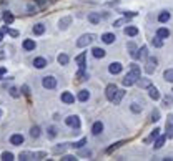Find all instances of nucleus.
<instances>
[{"label":"nucleus","mask_w":173,"mask_h":161,"mask_svg":"<svg viewBox=\"0 0 173 161\" xmlns=\"http://www.w3.org/2000/svg\"><path fill=\"white\" fill-rule=\"evenodd\" d=\"M140 78H142L140 67H138L137 63H132V65H130V71L127 73V76L122 80V83H123V86H132L133 83H137Z\"/></svg>","instance_id":"f257e3e1"},{"label":"nucleus","mask_w":173,"mask_h":161,"mask_svg":"<svg viewBox=\"0 0 173 161\" xmlns=\"http://www.w3.org/2000/svg\"><path fill=\"white\" fill-rule=\"evenodd\" d=\"M93 40H95L93 33H85V35H82L78 40H77V47H78V48H85V47H88Z\"/></svg>","instance_id":"f03ea898"},{"label":"nucleus","mask_w":173,"mask_h":161,"mask_svg":"<svg viewBox=\"0 0 173 161\" xmlns=\"http://www.w3.org/2000/svg\"><path fill=\"white\" fill-rule=\"evenodd\" d=\"M157 65H158V60H157V58H155V57H148V58H147L145 71L148 73V75H152V73L157 70Z\"/></svg>","instance_id":"7ed1b4c3"},{"label":"nucleus","mask_w":173,"mask_h":161,"mask_svg":"<svg viewBox=\"0 0 173 161\" xmlns=\"http://www.w3.org/2000/svg\"><path fill=\"white\" fill-rule=\"evenodd\" d=\"M42 85H43V88H47V90H54L57 86V78L55 76H43Z\"/></svg>","instance_id":"20e7f679"},{"label":"nucleus","mask_w":173,"mask_h":161,"mask_svg":"<svg viewBox=\"0 0 173 161\" xmlns=\"http://www.w3.org/2000/svg\"><path fill=\"white\" fill-rule=\"evenodd\" d=\"M65 125L67 126H70V128H75V130H78L80 128V118L78 116H67L65 118Z\"/></svg>","instance_id":"39448f33"},{"label":"nucleus","mask_w":173,"mask_h":161,"mask_svg":"<svg viewBox=\"0 0 173 161\" xmlns=\"http://www.w3.org/2000/svg\"><path fill=\"white\" fill-rule=\"evenodd\" d=\"M117 91H118V86L115 85V83H110V85H107V88H105V96H107V98L112 101Z\"/></svg>","instance_id":"423d86ee"},{"label":"nucleus","mask_w":173,"mask_h":161,"mask_svg":"<svg viewBox=\"0 0 173 161\" xmlns=\"http://www.w3.org/2000/svg\"><path fill=\"white\" fill-rule=\"evenodd\" d=\"M122 70H123V65L118 62H113L108 65V71L112 73V75H118V73H122Z\"/></svg>","instance_id":"0eeeda50"},{"label":"nucleus","mask_w":173,"mask_h":161,"mask_svg":"<svg viewBox=\"0 0 173 161\" xmlns=\"http://www.w3.org/2000/svg\"><path fill=\"white\" fill-rule=\"evenodd\" d=\"M47 65H49V62H47L43 57H38V58H35V60H33V67L38 68V70H40V68H45Z\"/></svg>","instance_id":"6e6552de"},{"label":"nucleus","mask_w":173,"mask_h":161,"mask_svg":"<svg viewBox=\"0 0 173 161\" xmlns=\"http://www.w3.org/2000/svg\"><path fill=\"white\" fill-rule=\"evenodd\" d=\"M62 101H63V103H67V105H72L75 101V96L70 93V91H63V93H62Z\"/></svg>","instance_id":"1a4fd4ad"},{"label":"nucleus","mask_w":173,"mask_h":161,"mask_svg":"<svg viewBox=\"0 0 173 161\" xmlns=\"http://www.w3.org/2000/svg\"><path fill=\"white\" fill-rule=\"evenodd\" d=\"M70 23H72V17H63V18H60V22H58V28L60 30H67Z\"/></svg>","instance_id":"9d476101"},{"label":"nucleus","mask_w":173,"mask_h":161,"mask_svg":"<svg viewBox=\"0 0 173 161\" xmlns=\"http://www.w3.org/2000/svg\"><path fill=\"white\" fill-rule=\"evenodd\" d=\"M148 55V48L147 47H142L137 50V55H135V60H143V58H147Z\"/></svg>","instance_id":"9b49d317"},{"label":"nucleus","mask_w":173,"mask_h":161,"mask_svg":"<svg viewBox=\"0 0 173 161\" xmlns=\"http://www.w3.org/2000/svg\"><path fill=\"white\" fill-rule=\"evenodd\" d=\"M10 143H12L13 146H20V145L23 143V136H22V135H12V136H10Z\"/></svg>","instance_id":"f8f14e48"},{"label":"nucleus","mask_w":173,"mask_h":161,"mask_svg":"<svg viewBox=\"0 0 173 161\" xmlns=\"http://www.w3.org/2000/svg\"><path fill=\"white\" fill-rule=\"evenodd\" d=\"M148 96L157 101V100H160V91H158L155 86H150V88H148Z\"/></svg>","instance_id":"ddd939ff"},{"label":"nucleus","mask_w":173,"mask_h":161,"mask_svg":"<svg viewBox=\"0 0 173 161\" xmlns=\"http://www.w3.org/2000/svg\"><path fill=\"white\" fill-rule=\"evenodd\" d=\"M102 131H103V123L102 121H95L93 126H92V133L93 135H100Z\"/></svg>","instance_id":"4468645a"},{"label":"nucleus","mask_w":173,"mask_h":161,"mask_svg":"<svg viewBox=\"0 0 173 161\" xmlns=\"http://www.w3.org/2000/svg\"><path fill=\"white\" fill-rule=\"evenodd\" d=\"M165 141H166V135H163V136H158V138L155 140V145H153V148L155 150H160L163 145H165Z\"/></svg>","instance_id":"2eb2a0df"},{"label":"nucleus","mask_w":173,"mask_h":161,"mask_svg":"<svg viewBox=\"0 0 173 161\" xmlns=\"http://www.w3.org/2000/svg\"><path fill=\"white\" fill-rule=\"evenodd\" d=\"M125 35H128V37H137V35H138V28L133 27V25L127 27V28H125Z\"/></svg>","instance_id":"dca6fc26"},{"label":"nucleus","mask_w":173,"mask_h":161,"mask_svg":"<svg viewBox=\"0 0 173 161\" xmlns=\"http://www.w3.org/2000/svg\"><path fill=\"white\" fill-rule=\"evenodd\" d=\"M23 50H28V52H30V50H35V47H37V43L35 42H33V40H23Z\"/></svg>","instance_id":"f3484780"},{"label":"nucleus","mask_w":173,"mask_h":161,"mask_svg":"<svg viewBox=\"0 0 173 161\" xmlns=\"http://www.w3.org/2000/svg\"><path fill=\"white\" fill-rule=\"evenodd\" d=\"M137 83H138V86H140V88H150V86H152L150 78H140Z\"/></svg>","instance_id":"a211bd4d"},{"label":"nucleus","mask_w":173,"mask_h":161,"mask_svg":"<svg viewBox=\"0 0 173 161\" xmlns=\"http://www.w3.org/2000/svg\"><path fill=\"white\" fill-rule=\"evenodd\" d=\"M157 35L163 40V38H168V37H170V30L165 28V27H161V28H158V30H157Z\"/></svg>","instance_id":"6ab92c4d"},{"label":"nucleus","mask_w":173,"mask_h":161,"mask_svg":"<svg viewBox=\"0 0 173 161\" xmlns=\"http://www.w3.org/2000/svg\"><path fill=\"white\" fill-rule=\"evenodd\" d=\"M123 96H125V91H123V90H118L117 93H115V96H113L112 103H113V105H118L120 101H122V98H123Z\"/></svg>","instance_id":"aec40b11"},{"label":"nucleus","mask_w":173,"mask_h":161,"mask_svg":"<svg viewBox=\"0 0 173 161\" xmlns=\"http://www.w3.org/2000/svg\"><path fill=\"white\" fill-rule=\"evenodd\" d=\"M125 143H127V141H125V140H122V141H117V143H113L112 146H108V148H107V153H108V154H110V153H113L115 150H118L120 146H122V145H125Z\"/></svg>","instance_id":"412c9836"},{"label":"nucleus","mask_w":173,"mask_h":161,"mask_svg":"<svg viewBox=\"0 0 173 161\" xmlns=\"http://www.w3.org/2000/svg\"><path fill=\"white\" fill-rule=\"evenodd\" d=\"M92 53H93L95 58H103L105 55H107V53H105V50H103V48H100V47H95L93 50H92Z\"/></svg>","instance_id":"4be33fe9"},{"label":"nucleus","mask_w":173,"mask_h":161,"mask_svg":"<svg viewBox=\"0 0 173 161\" xmlns=\"http://www.w3.org/2000/svg\"><path fill=\"white\" fill-rule=\"evenodd\" d=\"M75 78H77V81H85L86 78H88V73L85 71V68H80V71L77 73Z\"/></svg>","instance_id":"5701e85b"},{"label":"nucleus","mask_w":173,"mask_h":161,"mask_svg":"<svg viewBox=\"0 0 173 161\" xmlns=\"http://www.w3.org/2000/svg\"><path fill=\"white\" fill-rule=\"evenodd\" d=\"M170 118H171V116H170ZM171 121H173V118L166 121V133H165L166 138H173V123H171Z\"/></svg>","instance_id":"b1692460"},{"label":"nucleus","mask_w":173,"mask_h":161,"mask_svg":"<svg viewBox=\"0 0 173 161\" xmlns=\"http://www.w3.org/2000/svg\"><path fill=\"white\" fill-rule=\"evenodd\" d=\"M115 38H117V37H115L113 33H103V35H102V40H103L105 43H108V45L115 42Z\"/></svg>","instance_id":"393cba45"},{"label":"nucleus","mask_w":173,"mask_h":161,"mask_svg":"<svg viewBox=\"0 0 173 161\" xmlns=\"http://www.w3.org/2000/svg\"><path fill=\"white\" fill-rule=\"evenodd\" d=\"M85 58H86V53H80V55L75 58V62L78 63L80 68H85V65H86V63H85Z\"/></svg>","instance_id":"a878e982"},{"label":"nucleus","mask_w":173,"mask_h":161,"mask_svg":"<svg viewBox=\"0 0 173 161\" xmlns=\"http://www.w3.org/2000/svg\"><path fill=\"white\" fill-rule=\"evenodd\" d=\"M57 62H58L60 65H67V63L70 62V58H68V55H67V53H60V55L57 57Z\"/></svg>","instance_id":"bb28decb"},{"label":"nucleus","mask_w":173,"mask_h":161,"mask_svg":"<svg viewBox=\"0 0 173 161\" xmlns=\"http://www.w3.org/2000/svg\"><path fill=\"white\" fill-rule=\"evenodd\" d=\"M88 22L93 23V25H97V23H100V15H98V13H95V12H92L88 15Z\"/></svg>","instance_id":"cd10ccee"},{"label":"nucleus","mask_w":173,"mask_h":161,"mask_svg":"<svg viewBox=\"0 0 173 161\" xmlns=\"http://www.w3.org/2000/svg\"><path fill=\"white\" fill-rule=\"evenodd\" d=\"M18 159H20V161L33 159V153H30V151H23V153H20V154H18Z\"/></svg>","instance_id":"c85d7f7f"},{"label":"nucleus","mask_w":173,"mask_h":161,"mask_svg":"<svg viewBox=\"0 0 173 161\" xmlns=\"http://www.w3.org/2000/svg\"><path fill=\"white\" fill-rule=\"evenodd\" d=\"M43 32H45V25H43V23H37V25H33V33H35V35H42Z\"/></svg>","instance_id":"c756f323"},{"label":"nucleus","mask_w":173,"mask_h":161,"mask_svg":"<svg viewBox=\"0 0 173 161\" xmlns=\"http://www.w3.org/2000/svg\"><path fill=\"white\" fill-rule=\"evenodd\" d=\"M88 98H90V91H88V90H80L78 100H80V101H86Z\"/></svg>","instance_id":"7c9ffc66"},{"label":"nucleus","mask_w":173,"mask_h":161,"mask_svg":"<svg viewBox=\"0 0 173 161\" xmlns=\"http://www.w3.org/2000/svg\"><path fill=\"white\" fill-rule=\"evenodd\" d=\"M158 136H160V130H158V128H155V130H153V131H152L150 138H147L145 141H147V143H150V141H153V140H157V138H158Z\"/></svg>","instance_id":"2f4dec72"},{"label":"nucleus","mask_w":173,"mask_h":161,"mask_svg":"<svg viewBox=\"0 0 173 161\" xmlns=\"http://www.w3.org/2000/svg\"><path fill=\"white\" fill-rule=\"evenodd\" d=\"M130 110H132L133 113H142V110H143V108H142V105H138L137 101H133V103L130 105Z\"/></svg>","instance_id":"473e14b6"},{"label":"nucleus","mask_w":173,"mask_h":161,"mask_svg":"<svg viewBox=\"0 0 173 161\" xmlns=\"http://www.w3.org/2000/svg\"><path fill=\"white\" fill-rule=\"evenodd\" d=\"M3 22H5L7 25H10V23L13 22V15L10 12H3Z\"/></svg>","instance_id":"72a5a7b5"},{"label":"nucleus","mask_w":173,"mask_h":161,"mask_svg":"<svg viewBox=\"0 0 173 161\" xmlns=\"http://www.w3.org/2000/svg\"><path fill=\"white\" fill-rule=\"evenodd\" d=\"M127 47H128V50H130V55H132L133 58H135V55H137V50H138V48H137V45H135V43H133V42H130Z\"/></svg>","instance_id":"f704fd0d"},{"label":"nucleus","mask_w":173,"mask_h":161,"mask_svg":"<svg viewBox=\"0 0 173 161\" xmlns=\"http://www.w3.org/2000/svg\"><path fill=\"white\" fill-rule=\"evenodd\" d=\"M163 78H165L166 81H170V83H173V70H165Z\"/></svg>","instance_id":"c9c22d12"},{"label":"nucleus","mask_w":173,"mask_h":161,"mask_svg":"<svg viewBox=\"0 0 173 161\" xmlns=\"http://www.w3.org/2000/svg\"><path fill=\"white\" fill-rule=\"evenodd\" d=\"M158 20H160L161 23L168 22V20H170V13H168V12H161L160 15H158Z\"/></svg>","instance_id":"e433bc0d"},{"label":"nucleus","mask_w":173,"mask_h":161,"mask_svg":"<svg viewBox=\"0 0 173 161\" xmlns=\"http://www.w3.org/2000/svg\"><path fill=\"white\" fill-rule=\"evenodd\" d=\"M125 23H128V17H123V18H118V20L113 22V27H122Z\"/></svg>","instance_id":"4c0bfd02"},{"label":"nucleus","mask_w":173,"mask_h":161,"mask_svg":"<svg viewBox=\"0 0 173 161\" xmlns=\"http://www.w3.org/2000/svg\"><path fill=\"white\" fill-rule=\"evenodd\" d=\"M152 43H153V47L160 48V47L163 45V40H161V38H160V37L157 35V37H153V38H152Z\"/></svg>","instance_id":"58836bf2"},{"label":"nucleus","mask_w":173,"mask_h":161,"mask_svg":"<svg viewBox=\"0 0 173 161\" xmlns=\"http://www.w3.org/2000/svg\"><path fill=\"white\" fill-rule=\"evenodd\" d=\"M30 136H32V138H38V136H40V128H38V126H32Z\"/></svg>","instance_id":"ea45409f"},{"label":"nucleus","mask_w":173,"mask_h":161,"mask_svg":"<svg viewBox=\"0 0 173 161\" xmlns=\"http://www.w3.org/2000/svg\"><path fill=\"white\" fill-rule=\"evenodd\" d=\"M2 159L3 161H12V159H15V158H13V154L10 153V151H3V153H2Z\"/></svg>","instance_id":"a19ab883"},{"label":"nucleus","mask_w":173,"mask_h":161,"mask_svg":"<svg viewBox=\"0 0 173 161\" xmlns=\"http://www.w3.org/2000/svg\"><path fill=\"white\" fill-rule=\"evenodd\" d=\"M83 145H86V138H82L80 141H77V143H72L70 146H73V148H82Z\"/></svg>","instance_id":"79ce46f5"},{"label":"nucleus","mask_w":173,"mask_h":161,"mask_svg":"<svg viewBox=\"0 0 173 161\" xmlns=\"http://www.w3.org/2000/svg\"><path fill=\"white\" fill-rule=\"evenodd\" d=\"M163 105L165 106H173V96H165V98H163Z\"/></svg>","instance_id":"37998d69"},{"label":"nucleus","mask_w":173,"mask_h":161,"mask_svg":"<svg viewBox=\"0 0 173 161\" xmlns=\"http://www.w3.org/2000/svg\"><path fill=\"white\" fill-rule=\"evenodd\" d=\"M47 153L45 151H38V153H33V159H42V158H45Z\"/></svg>","instance_id":"c03bdc74"},{"label":"nucleus","mask_w":173,"mask_h":161,"mask_svg":"<svg viewBox=\"0 0 173 161\" xmlns=\"http://www.w3.org/2000/svg\"><path fill=\"white\" fill-rule=\"evenodd\" d=\"M160 120V111L158 110H153L152 111V121H158Z\"/></svg>","instance_id":"a18cd8bd"},{"label":"nucleus","mask_w":173,"mask_h":161,"mask_svg":"<svg viewBox=\"0 0 173 161\" xmlns=\"http://www.w3.org/2000/svg\"><path fill=\"white\" fill-rule=\"evenodd\" d=\"M3 32H7L8 35H12V37H18V32L17 30H12V28H7L5 27V28H3Z\"/></svg>","instance_id":"49530a36"},{"label":"nucleus","mask_w":173,"mask_h":161,"mask_svg":"<svg viewBox=\"0 0 173 161\" xmlns=\"http://www.w3.org/2000/svg\"><path fill=\"white\" fill-rule=\"evenodd\" d=\"M55 135H57L55 126H49V136H50V138H55Z\"/></svg>","instance_id":"de8ad7c7"},{"label":"nucleus","mask_w":173,"mask_h":161,"mask_svg":"<svg viewBox=\"0 0 173 161\" xmlns=\"http://www.w3.org/2000/svg\"><path fill=\"white\" fill-rule=\"evenodd\" d=\"M67 145L68 143H65V145H62V146H55V153H62V151H65V148H67Z\"/></svg>","instance_id":"09e8293b"},{"label":"nucleus","mask_w":173,"mask_h":161,"mask_svg":"<svg viewBox=\"0 0 173 161\" xmlns=\"http://www.w3.org/2000/svg\"><path fill=\"white\" fill-rule=\"evenodd\" d=\"M8 91H10V95L13 96V98H18V96H20V93H18V90H17V88H10Z\"/></svg>","instance_id":"8fccbe9b"},{"label":"nucleus","mask_w":173,"mask_h":161,"mask_svg":"<svg viewBox=\"0 0 173 161\" xmlns=\"http://www.w3.org/2000/svg\"><path fill=\"white\" fill-rule=\"evenodd\" d=\"M75 159H77V158H75L73 154H65L63 158H62V161H75Z\"/></svg>","instance_id":"3c124183"},{"label":"nucleus","mask_w":173,"mask_h":161,"mask_svg":"<svg viewBox=\"0 0 173 161\" xmlns=\"http://www.w3.org/2000/svg\"><path fill=\"white\" fill-rule=\"evenodd\" d=\"M78 154L80 156H92V151H90V150H82Z\"/></svg>","instance_id":"603ef678"},{"label":"nucleus","mask_w":173,"mask_h":161,"mask_svg":"<svg viewBox=\"0 0 173 161\" xmlns=\"http://www.w3.org/2000/svg\"><path fill=\"white\" fill-rule=\"evenodd\" d=\"M123 15L128 17V18H132V17H137V12H123Z\"/></svg>","instance_id":"864d4df0"},{"label":"nucleus","mask_w":173,"mask_h":161,"mask_svg":"<svg viewBox=\"0 0 173 161\" xmlns=\"http://www.w3.org/2000/svg\"><path fill=\"white\" fill-rule=\"evenodd\" d=\"M22 91H23V95H30V90H28V86H27V85H23V86H22Z\"/></svg>","instance_id":"5fc2aeb1"},{"label":"nucleus","mask_w":173,"mask_h":161,"mask_svg":"<svg viewBox=\"0 0 173 161\" xmlns=\"http://www.w3.org/2000/svg\"><path fill=\"white\" fill-rule=\"evenodd\" d=\"M5 73H7V68H5V67H0V78L5 75Z\"/></svg>","instance_id":"6e6d98bb"},{"label":"nucleus","mask_w":173,"mask_h":161,"mask_svg":"<svg viewBox=\"0 0 173 161\" xmlns=\"http://www.w3.org/2000/svg\"><path fill=\"white\" fill-rule=\"evenodd\" d=\"M38 3H40V5H43V3H45V0H37Z\"/></svg>","instance_id":"4d7b16f0"},{"label":"nucleus","mask_w":173,"mask_h":161,"mask_svg":"<svg viewBox=\"0 0 173 161\" xmlns=\"http://www.w3.org/2000/svg\"><path fill=\"white\" fill-rule=\"evenodd\" d=\"M2 38H3V30L0 32V40H2Z\"/></svg>","instance_id":"13d9d810"},{"label":"nucleus","mask_w":173,"mask_h":161,"mask_svg":"<svg viewBox=\"0 0 173 161\" xmlns=\"http://www.w3.org/2000/svg\"><path fill=\"white\" fill-rule=\"evenodd\" d=\"M0 116H2V110H0Z\"/></svg>","instance_id":"bf43d9fd"},{"label":"nucleus","mask_w":173,"mask_h":161,"mask_svg":"<svg viewBox=\"0 0 173 161\" xmlns=\"http://www.w3.org/2000/svg\"><path fill=\"white\" fill-rule=\"evenodd\" d=\"M171 118H173V116H171Z\"/></svg>","instance_id":"052dcab7"},{"label":"nucleus","mask_w":173,"mask_h":161,"mask_svg":"<svg viewBox=\"0 0 173 161\" xmlns=\"http://www.w3.org/2000/svg\"><path fill=\"white\" fill-rule=\"evenodd\" d=\"M171 91H173V90H171Z\"/></svg>","instance_id":"680f3d73"}]
</instances>
